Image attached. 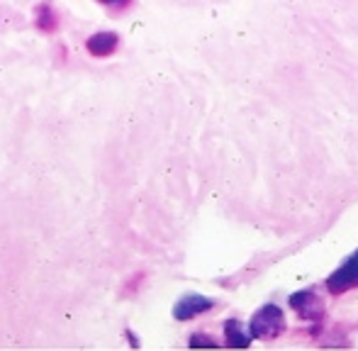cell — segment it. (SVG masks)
<instances>
[{"label":"cell","mask_w":358,"mask_h":351,"mask_svg":"<svg viewBox=\"0 0 358 351\" xmlns=\"http://www.w3.org/2000/svg\"><path fill=\"white\" fill-rule=\"evenodd\" d=\"M210 308H213V300L210 298H203V295H185V298L176 305L173 315H176V320H190L200 313H208Z\"/></svg>","instance_id":"cell-3"},{"label":"cell","mask_w":358,"mask_h":351,"mask_svg":"<svg viewBox=\"0 0 358 351\" xmlns=\"http://www.w3.org/2000/svg\"><path fill=\"white\" fill-rule=\"evenodd\" d=\"M283 329V313L275 305H266L251 322V332L254 337H273Z\"/></svg>","instance_id":"cell-1"},{"label":"cell","mask_w":358,"mask_h":351,"mask_svg":"<svg viewBox=\"0 0 358 351\" xmlns=\"http://www.w3.org/2000/svg\"><path fill=\"white\" fill-rule=\"evenodd\" d=\"M356 259H358V254H356Z\"/></svg>","instance_id":"cell-9"},{"label":"cell","mask_w":358,"mask_h":351,"mask_svg":"<svg viewBox=\"0 0 358 351\" xmlns=\"http://www.w3.org/2000/svg\"><path fill=\"white\" fill-rule=\"evenodd\" d=\"M120 47V37L115 32H98L85 42V49H88L90 57H98V59H105V57H113Z\"/></svg>","instance_id":"cell-2"},{"label":"cell","mask_w":358,"mask_h":351,"mask_svg":"<svg viewBox=\"0 0 358 351\" xmlns=\"http://www.w3.org/2000/svg\"><path fill=\"white\" fill-rule=\"evenodd\" d=\"M100 3H115V0H100Z\"/></svg>","instance_id":"cell-8"},{"label":"cell","mask_w":358,"mask_h":351,"mask_svg":"<svg viewBox=\"0 0 358 351\" xmlns=\"http://www.w3.org/2000/svg\"><path fill=\"white\" fill-rule=\"evenodd\" d=\"M190 347H217V342L210 337H200V334H195V337L190 339Z\"/></svg>","instance_id":"cell-7"},{"label":"cell","mask_w":358,"mask_h":351,"mask_svg":"<svg viewBox=\"0 0 358 351\" xmlns=\"http://www.w3.org/2000/svg\"><path fill=\"white\" fill-rule=\"evenodd\" d=\"M356 283H358V259L356 257L346 266H341V268L329 278V288L336 290V293L344 288H351V285H356Z\"/></svg>","instance_id":"cell-4"},{"label":"cell","mask_w":358,"mask_h":351,"mask_svg":"<svg viewBox=\"0 0 358 351\" xmlns=\"http://www.w3.org/2000/svg\"><path fill=\"white\" fill-rule=\"evenodd\" d=\"M34 24H37V29H42L44 34H54L59 29V15L54 13L52 5L44 3L34 10Z\"/></svg>","instance_id":"cell-5"},{"label":"cell","mask_w":358,"mask_h":351,"mask_svg":"<svg viewBox=\"0 0 358 351\" xmlns=\"http://www.w3.org/2000/svg\"><path fill=\"white\" fill-rule=\"evenodd\" d=\"M224 332H227V344L229 347H249V337L241 332V324L239 322H227L224 324Z\"/></svg>","instance_id":"cell-6"}]
</instances>
